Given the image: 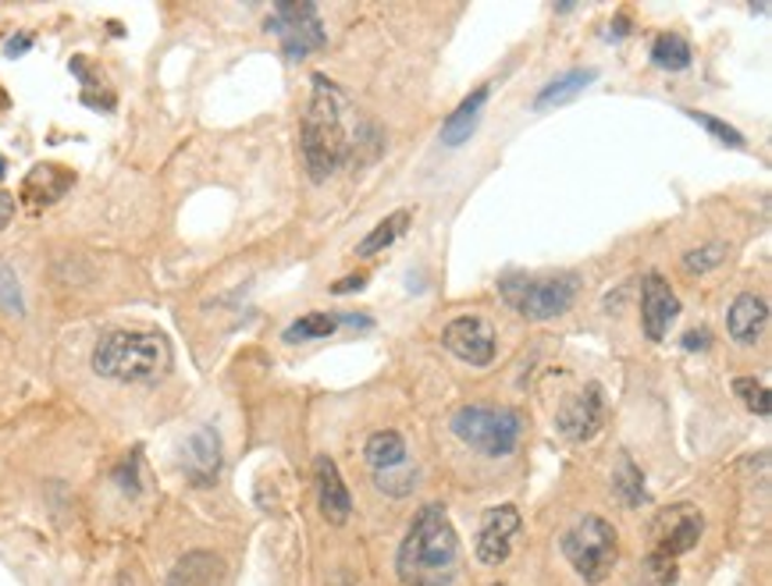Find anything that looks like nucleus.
<instances>
[{
  "label": "nucleus",
  "mask_w": 772,
  "mask_h": 586,
  "mask_svg": "<svg viewBox=\"0 0 772 586\" xmlns=\"http://www.w3.org/2000/svg\"><path fill=\"white\" fill-rule=\"evenodd\" d=\"M723 256H726L723 245H701V249H690L684 256V270L687 274H705V270L723 264Z\"/></svg>",
  "instance_id": "nucleus-27"
},
{
  "label": "nucleus",
  "mask_w": 772,
  "mask_h": 586,
  "mask_svg": "<svg viewBox=\"0 0 772 586\" xmlns=\"http://www.w3.org/2000/svg\"><path fill=\"white\" fill-rule=\"evenodd\" d=\"M453 434L467 448L487 459H503L520 444L523 419L512 408H487V405H463L453 416Z\"/></svg>",
  "instance_id": "nucleus-4"
},
{
  "label": "nucleus",
  "mask_w": 772,
  "mask_h": 586,
  "mask_svg": "<svg viewBox=\"0 0 772 586\" xmlns=\"http://www.w3.org/2000/svg\"><path fill=\"white\" fill-rule=\"evenodd\" d=\"M563 554L584 583H602L619 558L613 523H605L602 515H584L563 534Z\"/></svg>",
  "instance_id": "nucleus-6"
},
{
  "label": "nucleus",
  "mask_w": 772,
  "mask_h": 586,
  "mask_svg": "<svg viewBox=\"0 0 772 586\" xmlns=\"http://www.w3.org/2000/svg\"><path fill=\"white\" fill-rule=\"evenodd\" d=\"M135 469H140V459H125V462H121V469L114 473V480L121 484V490H129V495H140V473H135Z\"/></svg>",
  "instance_id": "nucleus-31"
},
{
  "label": "nucleus",
  "mask_w": 772,
  "mask_h": 586,
  "mask_svg": "<svg viewBox=\"0 0 772 586\" xmlns=\"http://www.w3.org/2000/svg\"><path fill=\"white\" fill-rule=\"evenodd\" d=\"M492 586H506V583H492Z\"/></svg>",
  "instance_id": "nucleus-38"
},
{
  "label": "nucleus",
  "mask_w": 772,
  "mask_h": 586,
  "mask_svg": "<svg viewBox=\"0 0 772 586\" xmlns=\"http://www.w3.org/2000/svg\"><path fill=\"white\" fill-rule=\"evenodd\" d=\"M29 47H33V36H29V33L11 36V39H8V58H19V53H25Z\"/></svg>",
  "instance_id": "nucleus-34"
},
{
  "label": "nucleus",
  "mask_w": 772,
  "mask_h": 586,
  "mask_svg": "<svg viewBox=\"0 0 772 586\" xmlns=\"http://www.w3.org/2000/svg\"><path fill=\"white\" fill-rule=\"evenodd\" d=\"M4 174H8V160L0 157V179H4Z\"/></svg>",
  "instance_id": "nucleus-37"
},
{
  "label": "nucleus",
  "mask_w": 772,
  "mask_h": 586,
  "mask_svg": "<svg viewBox=\"0 0 772 586\" xmlns=\"http://www.w3.org/2000/svg\"><path fill=\"white\" fill-rule=\"evenodd\" d=\"M182 469L196 487H210L221 473V438L214 427H200L182 448Z\"/></svg>",
  "instance_id": "nucleus-13"
},
{
  "label": "nucleus",
  "mask_w": 772,
  "mask_h": 586,
  "mask_svg": "<svg viewBox=\"0 0 772 586\" xmlns=\"http://www.w3.org/2000/svg\"><path fill=\"white\" fill-rule=\"evenodd\" d=\"M729 338L740 345H755L762 338L765 323H769V306L765 298L758 295H737L734 306H729Z\"/></svg>",
  "instance_id": "nucleus-16"
},
{
  "label": "nucleus",
  "mask_w": 772,
  "mask_h": 586,
  "mask_svg": "<svg viewBox=\"0 0 772 586\" xmlns=\"http://www.w3.org/2000/svg\"><path fill=\"white\" fill-rule=\"evenodd\" d=\"M267 33L281 39V53L289 61H303L306 53L328 44V29H324L314 4H278L275 15L267 19Z\"/></svg>",
  "instance_id": "nucleus-7"
},
{
  "label": "nucleus",
  "mask_w": 772,
  "mask_h": 586,
  "mask_svg": "<svg viewBox=\"0 0 772 586\" xmlns=\"http://www.w3.org/2000/svg\"><path fill=\"white\" fill-rule=\"evenodd\" d=\"M594 78H599V72H594V68H574V72L552 78L548 86L538 93L534 107H538V111H545V107H559V103H566V100H574L577 93H584Z\"/></svg>",
  "instance_id": "nucleus-21"
},
{
  "label": "nucleus",
  "mask_w": 772,
  "mask_h": 586,
  "mask_svg": "<svg viewBox=\"0 0 772 586\" xmlns=\"http://www.w3.org/2000/svg\"><path fill=\"white\" fill-rule=\"evenodd\" d=\"M641 586H673L676 583V562L673 558H662V554H652L648 558V565L641 572Z\"/></svg>",
  "instance_id": "nucleus-28"
},
{
  "label": "nucleus",
  "mask_w": 772,
  "mask_h": 586,
  "mask_svg": "<svg viewBox=\"0 0 772 586\" xmlns=\"http://www.w3.org/2000/svg\"><path fill=\"white\" fill-rule=\"evenodd\" d=\"M487 93H492L487 86L473 89L470 97L456 107V114H449V121L442 125V143H445V146H463V143H470V135H473V129H478V121H481V114H484Z\"/></svg>",
  "instance_id": "nucleus-18"
},
{
  "label": "nucleus",
  "mask_w": 772,
  "mask_h": 586,
  "mask_svg": "<svg viewBox=\"0 0 772 586\" xmlns=\"http://www.w3.org/2000/svg\"><path fill=\"white\" fill-rule=\"evenodd\" d=\"M687 352H705L712 345V334L705 331V327H698V331H687L684 334V342H680Z\"/></svg>",
  "instance_id": "nucleus-32"
},
{
  "label": "nucleus",
  "mask_w": 772,
  "mask_h": 586,
  "mask_svg": "<svg viewBox=\"0 0 772 586\" xmlns=\"http://www.w3.org/2000/svg\"><path fill=\"white\" fill-rule=\"evenodd\" d=\"M374 484H377V490H385V495L402 498V495H410V490L417 487V469L410 466V462H406V466L391 469V473H377Z\"/></svg>",
  "instance_id": "nucleus-25"
},
{
  "label": "nucleus",
  "mask_w": 772,
  "mask_h": 586,
  "mask_svg": "<svg viewBox=\"0 0 772 586\" xmlns=\"http://www.w3.org/2000/svg\"><path fill=\"white\" fill-rule=\"evenodd\" d=\"M165 586H225V562L214 551H189L174 562Z\"/></svg>",
  "instance_id": "nucleus-15"
},
{
  "label": "nucleus",
  "mask_w": 772,
  "mask_h": 586,
  "mask_svg": "<svg viewBox=\"0 0 772 586\" xmlns=\"http://www.w3.org/2000/svg\"><path fill=\"white\" fill-rule=\"evenodd\" d=\"M11 217H15V199H11L8 193H0V231L11 224Z\"/></svg>",
  "instance_id": "nucleus-35"
},
{
  "label": "nucleus",
  "mask_w": 772,
  "mask_h": 586,
  "mask_svg": "<svg viewBox=\"0 0 772 586\" xmlns=\"http://www.w3.org/2000/svg\"><path fill=\"white\" fill-rule=\"evenodd\" d=\"M363 455H367V466L377 473H391L410 462V452H406V441L402 434L396 430H377L367 438V448H363Z\"/></svg>",
  "instance_id": "nucleus-19"
},
{
  "label": "nucleus",
  "mask_w": 772,
  "mask_h": 586,
  "mask_svg": "<svg viewBox=\"0 0 772 586\" xmlns=\"http://www.w3.org/2000/svg\"><path fill=\"white\" fill-rule=\"evenodd\" d=\"M520 512L517 505H495L484 512L481 529H478V558L484 565H503L512 551V537L520 534Z\"/></svg>",
  "instance_id": "nucleus-10"
},
{
  "label": "nucleus",
  "mask_w": 772,
  "mask_h": 586,
  "mask_svg": "<svg viewBox=\"0 0 772 586\" xmlns=\"http://www.w3.org/2000/svg\"><path fill=\"white\" fill-rule=\"evenodd\" d=\"M349 100L328 75H314V97L303 118V163L310 182H324L342 168L353 154V129H349Z\"/></svg>",
  "instance_id": "nucleus-2"
},
{
  "label": "nucleus",
  "mask_w": 772,
  "mask_h": 586,
  "mask_svg": "<svg viewBox=\"0 0 772 586\" xmlns=\"http://www.w3.org/2000/svg\"><path fill=\"white\" fill-rule=\"evenodd\" d=\"M734 391L740 394L744 405H748L751 413L769 416L772 402H769V388L762 384V380H755V377H737V380H734Z\"/></svg>",
  "instance_id": "nucleus-26"
},
{
  "label": "nucleus",
  "mask_w": 772,
  "mask_h": 586,
  "mask_svg": "<svg viewBox=\"0 0 772 586\" xmlns=\"http://www.w3.org/2000/svg\"><path fill=\"white\" fill-rule=\"evenodd\" d=\"M72 185H75V174L68 168H58V163H39V168H33L29 179L22 182V199L36 203V207H47V203H58Z\"/></svg>",
  "instance_id": "nucleus-17"
},
{
  "label": "nucleus",
  "mask_w": 772,
  "mask_h": 586,
  "mask_svg": "<svg viewBox=\"0 0 772 586\" xmlns=\"http://www.w3.org/2000/svg\"><path fill=\"white\" fill-rule=\"evenodd\" d=\"M613 36L619 39V36H627V15H619L616 19V25H613Z\"/></svg>",
  "instance_id": "nucleus-36"
},
{
  "label": "nucleus",
  "mask_w": 772,
  "mask_h": 586,
  "mask_svg": "<svg viewBox=\"0 0 772 586\" xmlns=\"http://www.w3.org/2000/svg\"><path fill=\"white\" fill-rule=\"evenodd\" d=\"M396 572L402 586H453L459 572V537L442 505H424L396 554Z\"/></svg>",
  "instance_id": "nucleus-1"
},
{
  "label": "nucleus",
  "mask_w": 772,
  "mask_h": 586,
  "mask_svg": "<svg viewBox=\"0 0 772 586\" xmlns=\"http://www.w3.org/2000/svg\"><path fill=\"white\" fill-rule=\"evenodd\" d=\"M555 427H559L563 438H570L577 444L591 441L594 434L602 430V388L599 384H588L584 391L570 394V399L559 405Z\"/></svg>",
  "instance_id": "nucleus-11"
},
{
  "label": "nucleus",
  "mask_w": 772,
  "mask_h": 586,
  "mask_svg": "<svg viewBox=\"0 0 772 586\" xmlns=\"http://www.w3.org/2000/svg\"><path fill=\"white\" fill-rule=\"evenodd\" d=\"M690 58H695L690 44L676 33H662L652 44V61L655 68H666V72H684V68H690Z\"/></svg>",
  "instance_id": "nucleus-23"
},
{
  "label": "nucleus",
  "mask_w": 772,
  "mask_h": 586,
  "mask_svg": "<svg viewBox=\"0 0 772 586\" xmlns=\"http://www.w3.org/2000/svg\"><path fill=\"white\" fill-rule=\"evenodd\" d=\"M701 529H705V520H701V512L695 505H673L666 512H659V520L652 526V540H655L652 554L673 558L676 562V558L687 554L701 540Z\"/></svg>",
  "instance_id": "nucleus-8"
},
{
  "label": "nucleus",
  "mask_w": 772,
  "mask_h": 586,
  "mask_svg": "<svg viewBox=\"0 0 772 586\" xmlns=\"http://www.w3.org/2000/svg\"><path fill=\"white\" fill-rule=\"evenodd\" d=\"M363 284H367V274H353V278H342L338 284H331L335 295H349V292H360Z\"/></svg>",
  "instance_id": "nucleus-33"
},
{
  "label": "nucleus",
  "mask_w": 772,
  "mask_h": 586,
  "mask_svg": "<svg viewBox=\"0 0 772 586\" xmlns=\"http://www.w3.org/2000/svg\"><path fill=\"white\" fill-rule=\"evenodd\" d=\"M690 121H698V125H705L715 139H723L726 146H744V135L734 129V125H726V121H720V118H712V114H705V111H684Z\"/></svg>",
  "instance_id": "nucleus-29"
},
{
  "label": "nucleus",
  "mask_w": 772,
  "mask_h": 586,
  "mask_svg": "<svg viewBox=\"0 0 772 586\" xmlns=\"http://www.w3.org/2000/svg\"><path fill=\"white\" fill-rule=\"evenodd\" d=\"M342 323H367V320L349 317V313H306V317H300L295 323L286 327V342L300 345V342H314V338H328Z\"/></svg>",
  "instance_id": "nucleus-20"
},
{
  "label": "nucleus",
  "mask_w": 772,
  "mask_h": 586,
  "mask_svg": "<svg viewBox=\"0 0 772 586\" xmlns=\"http://www.w3.org/2000/svg\"><path fill=\"white\" fill-rule=\"evenodd\" d=\"M93 370L121 384H154L171 370V349L150 331H114L93 352Z\"/></svg>",
  "instance_id": "nucleus-3"
},
{
  "label": "nucleus",
  "mask_w": 772,
  "mask_h": 586,
  "mask_svg": "<svg viewBox=\"0 0 772 586\" xmlns=\"http://www.w3.org/2000/svg\"><path fill=\"white\" fill-rule=\"evenodd\" d=\"M680 317V298L670 289V281L662 274H648L641 284V323H644V334L652 342H662L670 334L673 320Z\"/></svg>",
  "instance_id": "nucleus-12"
},
{
  "label": "nucleus",
  "mask_w": 772,
  "mask_h": 586,
  "mask_svg": "<svg viewBox=\"0 0 772 586\" xmlns=\"http://www.w3.org/2000/svg\"><path fill=\"white\" fill-rule=\"evenodd\" d=\"M406 224H410V210H396V213H388L385 221L377 224V228L371 231V235L357 245V256H374V253L388 249V245L396 242V239L402 235V231H406Z\"/></svg>",
  "instance_id": "nucleus-24"
},
{
  "label": "nucleus",
  "mask_w": 772,
  "mask_h": 586,
  "mask_svg": "<svg viewBox=\"0 0 772 586\" xmlns=\"http://www.w3.org/2000/svg\"><path fill=\"white\" fill-rule=\"evenodd\" d=\"M613 490L619 495L623 505H630V509H638V505H644V501H648V495H644V476H641L638 466H634L630 455H619V466H616V473H613Z\"/></svg>",
  "instance_id": "nucleus-22"
},
{
  "label": "nucleus",
  "mask_w": 772,
  "mask_h": 586,
  "mask_svg": "<svg viewBox=\"0 0 772 586\" xmlns=\"http://www.w3.org/2000/svg\"><path fill=\"white\" fill-rule=\"evenodd\" d=\"M317 495H321V512L331 526H346L349 512H353V498H349L342 473H338L335 459L317 455Z\"/></svg>",
  "instance_id": "nucleus-14"
},
{
  "label": "nucleus",
  "mask_w": 772,
  "mask_h": 586,
  "mask_svg": "<svg viewBox=\"0 0 772 586\" xmlns=\"http://www.w3.org/2000/svg\"><path fill=\"white\" fill-rule=\"evenodd\" d=\"M498 295L506 298L509 309H517L523 320H552L563 317L577 298L574 274H552V278H527L509 274L498 281Z\"/></svg>",
  "instance_id": "nucleus-5"
},
{
  "label": "nucleus",
  "mask_w": 772,
  "mask_h": 586,
  "mask_svg": "<svg viewBox=\"0 0 772 586\" xmlns=\"http://www.w3.org/2000/svg\"><path fill=\"white\" fill-rule=\"evenodd\" d=\"M442 345L470 366H487L495 359V331L481 317H456L442 331Z\"/></svg>",
  "instance_id": "nucleus-9"
},
{
  "label": "nucleus",
  "mask_w": 772,
  "mask_h": 586,
  "mask_svg": "<svg viewBox=\"0 0 772 586\" xmlns=\"http://www.w3.org/2000/svg\"><path fill=\"white\" fill-rule=\"evenodd\" d=\"M0 306L11 309V313H22V292H19V281L11 274L8 267H0Z\"/></svg>",
  "instance_id": "nucleus-30"
}]
</instances>
